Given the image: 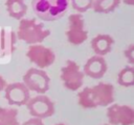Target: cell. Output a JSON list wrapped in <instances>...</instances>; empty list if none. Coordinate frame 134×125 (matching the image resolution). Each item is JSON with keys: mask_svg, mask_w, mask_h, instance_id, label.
Returning <instances> with one entry per match:
<instances>
[{"mask_svg": "<svg viewBox=\"0 0 134 125\" xmlns=\"http://www.w3.org/2000/svg\"><path fill=\"white\" fill-rule=\"evenodd\" d=\"M79 105L83 108L109 106L114 102V86L111 83L99 82L93 86H86L77 94Z\"/></svg>", "mask_w": 134, "mask_h": 125, "instance_id": "cell-1", "label": "cell"}, {"mask_svg": "<svg viewBox=\"0 0 134 125\" xmlns=\"http://www.w3.org/2000/svg\"><path fill=\"white\" fill-rule=\"evenodd\" d=\"M68 6L69 0H31V7L36 16L47 22L62 18Z\"/></svg>", "mask_w": 134, "mask_h": 125, "instance_id": "cell-2", "label": "cell"}, {"mask_svg": "<svg viewBox=\"0 0 134 125\" xmlns=\"http://www.w3.org/2000/svg\"><path fill=\"white\" fill-rule=\"evenodd\" d=\"M49 35L50 30L46 29L42 23L37 22L36 19L23 18L19 22L17 36L28 45L41 44Z\"/></svg>", "mask_w": 134, "mask_h": 125, "instance_id": "cell-3", "label": "cell"}, {"mask_svg": "<svg viewBox=\"0 0 134 125\" xmlns=\"http://www.w3.org/2000/svg\"><path fill=\"white\" fill-rule=\"evenodd\" d=\"M24 85L29 92H35L37 95H43L50 88V78L45 71L38 68L28 69L22 77Z\"/></svg>", "mask_w": 134, "mask_h": 125, "instance_id": "cell-4", "label": "cell"}, {"mask_svg": "<svg viewBox=\"0 0 134 125\" xmlns=\"http://www.w3.org/2000/svg\"><path fill=\"white\" fill-rule=\"evenodd\" d=\"M60 77L65 89L75 92L83 86L85 75L74 60L67 59L66 64L61 68Z\"/></svg>", "mask_w": 134, "mask_h": 125, "instance_id": "cell-5", "label": "cell"}, {"mask_svg": "<svg viewBox=\"0 0 134 125\" xmlns=\"http://www.w3.org/2000/svg\"><path fill=\"white\" fill-rule=\"evenodd\" d=\"M66 36L68 42L73 46H80L88 39V30L85 27V19L82 14L75 12L68 17Z\"/></svg>", "mask_w": 134, "mask_h": 125, "instance_id": "cell-6", "label": "cell"}, {"mask_svg": "<svg viewBox=\"0 0 134 125\" xmlns=\"http://www.w3.org/2000/svg\"><path fill=\"white\" fill-rule=\"evenodd\" d=\"M26 56L30 63L35 64L38 69L42 70L50 67L55 60V54L53 50L42 44L29 45Z\"/></svg>", "mask_w": 134, "mask_h": 125, "instance_id": "cell-7", "label": "cell"}, {"mask_svg": "<svg viewBox=\"0 0 134 125\" xmlns=\"http://www.w3.org/2000/svg\"><path fill=\"white\" fill-rule=\"evenodd\" d=\"M29 115L38 119H46L54 114V103L45 94L30 98L26 104Z\"/></svg>", "mask_w": 134, "mask_h": 125, "instance_id": "cell-8", "label": "cell"}, {"mask_svg": "<svg viewBox=\"0 0 134 125\" xmlns=\"http://www.w3.org/2000/svg\"><path fill=\"white\" fill-rule=\"evenodd\" d=\"M106 116L111 125L134 124V109L126 104H110L107 108Z\"/></svg>", "mask_w": 134, "mask_h": 125, "instance_id": "cell-9", "label": "cell"}, {"mask_svg": "<svg viewBox=\"0 0 134 125\" xmlns=\"http://www.w3.org/2000/svg\"><path fill=\"white\" fill-rule=\"evenodd\" d=\"M4 97L8 104L22 106L26 105L30 97V92L23 82H13L6 84L4 89Z\"/></svg>", "mask_w": 134, "mask_h": 125, "instance_id": "cell-10", "label": "cell"}, {"mask_svg": "<svg viewBox=\"0 0 134 125\" xmlns=\"http://www.w3.org/2000/svg\"><path fill=\"white\" fill-rule=\"evenodd\" d=\"M107 70L108 65L104 56L93 55L85 63L83 73L85 76H88L92 79H100L106 74Z\"/></svg>", "mask_w": 134, "mask_h": 125, "instance_id": "cell-11", "label": "cell"}, {"mask_svg": "<svg viewBox=\"0 0 134 125\" xmlns=\"http://www.w3.org/2000/svg\"><path fill=\"white\" fill-rule=\"evenodd\" d=\"M113 44H114V39L111 35L104 33L95 35L90 42L91 49L93 50L95 55H99V56H104L108 54L112 50Z\"/></svg>", "mask_w": 134, "mask_h": 125, "instance_id": "cell-12", "label": "cell"}, {"mask_svg": "<svg viewBox=\"0 0 134 125\" xmlns=\"http://www.w3.org/2000/svg\"><path fill=\"white\" fill-rule=\"evenodd\" d=\"M5 8L9 17L15 20H21L27 12V5L24 0H6Z\"/></svg>", "mask_w": 134, "mask_h": 125, "instance_id": "cell-13", "label": "cell"}, {"mask_svg": "<svg viewBox=\"0 0 134 125\" xmlns=\"http://www.w3.org/2000/svg\"><path fill=\"white\" fill-rule=\"evenodd\" d=\"M120 0H93L92 9L97 14H110L120 4Z\"/></svg>", "mask_w": 134, "mask_h": 125, "instance_id": "cell-14", "label": "cell"}, {"mask_svg": "<svg viewBox=\"0 0 134 125\" xmlns=\"http://www.w3.org/2000/svg\"><path fill=\"white\" fill-rule=\"evenodd\" d=\"M0 125H20L16 108L0 107Z\"/></svg>", "mask_w": 134, "mask_h": 125, "instance_id": "cell-15", "label": "cell"}, {"mask_svg": "<svg viewBox=\"0 0 134 125\" xmlns=\"http://www.w3.org/2000/svg\"><path fill=\"white\" fill-rule=\"evenodd\" d=\"M117 83L120 86L130 88L134 85V68L128 66L122 68L117 74Z\"/></svg>", "mask_w": 134, "mask_h": 125, "instance_id": "cell-16", "label": "cell"}, {"mask_svg": "<svg viewBox=\"0 0 134 125\" xmlns=\"http://www.w3.org/2000/svg\"><path fill=\"white\" fill-rule=\"evenodd\" d=\"M69 3L79 14H83L92 8L93 0H69Z\"/></svg>", "mask_w": 134, "mask_h": 125, "instance_id": "cell-17", "label": "cell"}, {"mask_svg": "<svg viewBox=\"0 0 134 125\" xmlns=\"http://www.w3.org/2000/svg\"><path fill=\"white\" fill-rule=\"evenodd\" d=\"M124 56L126 57V59L128 60V63L130 65L134 64V44H130L128 46V48L125 49Z\"/></svg>", "mask_w": 134, "mask_h": 125, "instance_id": "cell-18", "label": "cell"}, {"mask_svg": "<svg viewBox=\"0 0 134 125\" xmlns=\"http://www.w3.org/2000/svg\"><path fill=\"white\" fill-rule=\"evenodd\" d=\"M21 125H45V124L43 123V121H42L41 119L31 117L30 119H28L27 121H25V122L22 123Z\"/></svg>", "mask_w": 134, "mask_h": 125, "instance_id": "cell-19", "label": "cell"}, {"mask_svg": "<svg viewBox=\"0 0 134 125\" xmlns=\"http://www.w3.org/2000/svg\"><path fill=\"white\" fill-rule=\"evenodd\" d=\"M6 81H5V79L2 77V76H0V92H2V91H4V89H5V86H6Z\"/></svg>", "mask_w": 134, "mask_h": 125, "instance_id": "cell-20", "label": "cell"}, {"mask_svg": "<svg viewBox=\"0 0 134 125\" xmlns=\"http://www.w3.org/2000/svg\"><path fill=\"white\" fill-rule=\"evenodd\" d=\"M120 1H122L125 4H127V5H134V0H120Z\"/></svg>", "mask_w": 134, "mask_h": 125, "instance_id": "cell-21", "label": "cell"}, {"mask_svg": "<svg viewBox=\"0 0 134 125\" xmlns=\"http://www.w3.org/2000/svg\"><path fill=\"white\" fill-rule=\"evenodd\" d=\"M54 125H66V124H64V123H58V124H54Z\"/></svg>", "mask_w": 134, "mask_h": 125, "instance_id": "cell-22", "label": "cell"}, {"mask_svg": "<svg viewBox=\"0 0 134 125\" xmlns=\"http://www.w3.org/2000/svg\"><path fill=\"white\" fill-rule=\"evenodd\" d=\"M103 125H111V124H109V123H108V124H103Z\"/></svg>", "mask_w": 134, "mask_h": 125, "instance_id": "cell-23", "label": "cell"}]
</instances>
